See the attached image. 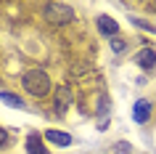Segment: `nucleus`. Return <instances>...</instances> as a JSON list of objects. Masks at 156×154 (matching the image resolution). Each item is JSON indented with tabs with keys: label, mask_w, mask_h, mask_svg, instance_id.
<instances>
[{
	"label": "nucleus",
	"mask_w": 156,
	"mask_h": 154,
	"mask_svg": "<svg viewBox=\"0 0 156 154\" xmlns=\"http://www.w3.org/2000/svg\"><path fill=\"white\" fill-rule=\"evenodd\" d=\"M21 85H24V90L29 96L42 98L50 90V77L42 72V69H27V72L21 74Z\"/></svg>",
	"instance_id": "obj_1"
},
{
	"label": "nucleus",
	"mask_w": 156,
	"mask_h": 154,
	"mask_svg": "<svg viewBox=\"0 0 156 154\" xmlns=\"http://www.w3.org/2000/svg\"><path fill=\"white\" fill-rule=\"evenodd\" d=\"M42 16H45L48 24L64 27V24H69V21L74 19V11H72V6H66V3H45Z\"/></svg>",
	"instance_id": "obj_2"
},
{
	"label": "nucleus",
	"mask_w": 156,
	"mask_h": 154,
	"mask_svg": "<svg viewBox=\"0 0 156 154\" xmlns=\"http://www.w3.org/2000/svg\"><path fill=\"white\" fill-rule=\"evenodd\" d=\"M69 106H72V90L66 88V85H58L56 88V98H53V112L64 114Z\"/></svg>",
	"instance_id": "obj_3"
},
{
	"label": "nucleus",
	"mask_w": 156,
	"mask_h": 154,
	"mask_svg": "<svg viewBox=\"0 0 156 154\" xmlns=\"http://www.w3.org/2000/svg\"><path fill=\"white\" fill-rule=\"evenodd\" d=\"M95 24H98V32L106 35V37H114V35L119 32V24H116L111 16H98V19H95Z\"/></svg>",
	"instance_id": "obj_4"
},
{
	"label": "nucleus",
	"mask_w": 156,
	"mask_h": 154,
	"mask_svg": "<svg viewBox=\"0 0 156 154\" xmlns=\"http://www.w3.org/2000/svg\"><path fill=\"white\" fill-rule=\"evenodd\" d=\"M132 117H135V122H148V117H151V101H146V98L135 101V106H132Z\"/></svg>",
	"instance_id": "obj_5"
},
{
	"label": "nucleus",
	"mask_w": 156,
	"mask_h": 154,
	"mask_svg": "<svg viewBox=\"0 0 156 154\" xmlns=\"http://www.w3.org/2000/svg\"><path fill=\"white\" fill-rule=\"evenodd\" d=\"M135 61H138V66H143V69H151V66L156 64V51H154V48H143V51H138Z\"/></svg>",
	"instance_id": "obj_6"
},
{
	"label": "nucleus",
	"mask_w": 156,
	"mask_h": 154,
	"mask_svg": "<svg viewBox=\"0 0 156 154\" xmlns=\"http://www.w3.org/2000/svg\"><path fill=\"white\" fill-rule=\"evenodd\" d=\"M45 138H48L53 146H72V136H69V133H64V130H48V133H45Z\"/></svg>",
	"instance_id": "obj_7"
},
{
	"label": "nucleus",
	"mask_w": 156,
	"mask_h": 154,
	"mask_svg": "<svg viewBox=\"0 0 156 154\" xmlns=\"http://www.w3.org/2000/svg\"><path fill=\"white\" fill-rule=\"evenodd\" d=\"M27 152L29 154H50L45 146H42V138L37 136V133H32V136L27 138Z\"/></svg>",
	"instance_id": "obj_8"
},
{
	"label": "nucleus",
	"mask_w": 156,
	"mask_h": 154,
	"mask_svg": "<svg viewBox=\"0 0 156 154\" xmlns=\"http://www.w3.org/2000/svg\"><path fill=\"white\" fill-rule=\"evenodd\" d=\"M0 101H5V104L13 106V109H24V101H21L16 93H0Z\"/></svg>",
	"instance_id": "obj_9"
},
{
	"label": "nucleus",
	"mask_w": 156,
	"mask_h": 154,
	"mask_svg": "<svg viewBox=\"0 0 156 154\" xmlns=\"http://www.w3.org/2000/svg\"><path fill=\"white\" fill-rule=\"evenodd\" d=\"M124 48H127V43H124V40H119V37L111 40V51H114V53H122Z\"/></svg>",
	"instance_id": "obj_10"
},
{
	"label": "nucleus",
	"mask_w": 156,
	"mask_h": 154,
	"mask_svg": "<svg viewBox=\"0 0 156 154\" xmlns=\"http://www.w3.org/2000/svg\"><path fill=\"white\" fill-rule=\"evenodd\" d=\"M5 144H8V133H5V130L0 128V149H3Z\"/></svg>",
	"instance_id": "obj_11"
}]
</instances>
